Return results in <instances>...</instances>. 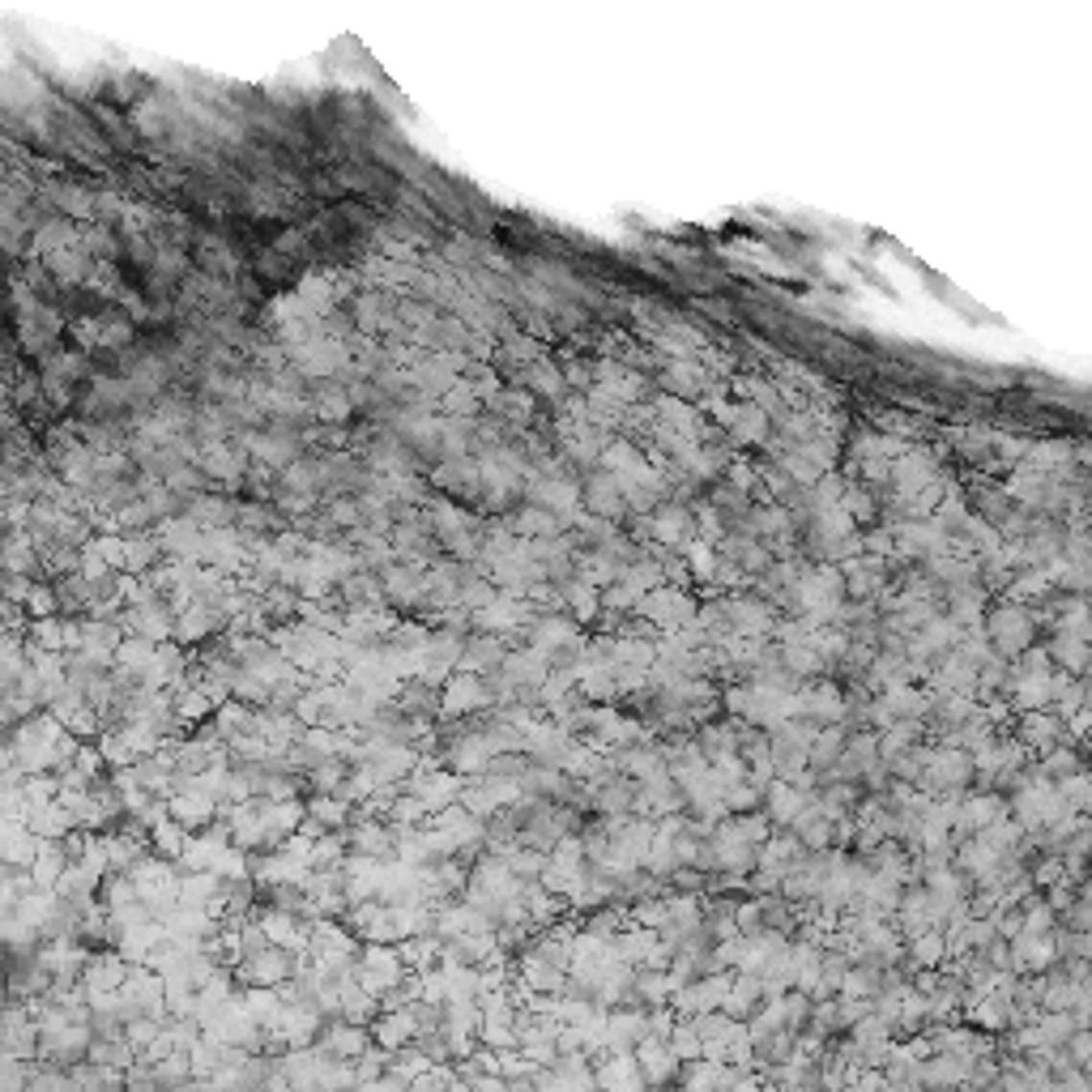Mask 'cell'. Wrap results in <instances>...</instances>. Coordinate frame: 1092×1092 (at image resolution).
<instances>
[{
  "label": "cell",
  "instance_id": "1",
  "mask_svg": "<svg viewBox=\"0 0 1092 1092\" xmlns=\"http://www.w3.org/2000/svg\"><path fill=\"white\" fill-rule=\"evenodd\" d=\"M696 611H700V602L687 593V585H658L636 602L632 615L658 623V632L666 636V632H679V628H687V623H696Z\"/></svg>",
  "mask_w": 1092,
  "mask_h": 1092
},
{
  "label": "cell",
  "instance_id": "2",
  "mask_svg": "<svg viewBox=\"0 0 1092 1092\" xmlns=\"http://www.w3.org/2000/svg\"><path fill=\"white\" fill-rule=\"evenodd\" d=\"M201 1024H205V1033H210V1037L222 1041V1046H244V1050H252V1054L265 1050V1024L248 1011V1003H244L240 994H235L231 1003H222L218 1011H210Z\"/></svg>",
  "mask_w": 1092,
  "mask_h": 1092
},
{
  "label": "cell",
  "instance_id": "3",
  "mask_svg": "<svg viewBox=\"0 0 1092 1092\" xmlns=\"http://www.w3.org/2000/svg\"><path fill=\"white\" fill-rule=\"evenodd\" d=\"M487 709H496V691H491L487 674L453 670V679L440 691V717L435 721H461L474 713H487Z\"/></svg>",
  "mask_w": 1092,
  "mask_h": 1092
},
{
  "label": "cell",
  "instance_id": "4",
  "mask_svg": "<svg viewBox=\"0 0 1092 1092\" xmlns=\"http://www.w3.org/2000/svg\"><path fill=\"white\" fill-rule=\"evenodd\" d=\"M977 777V764H973V752L961 743H943L930 752V764L922 773V785L926 794H961L968 781Z\"/></svg>",
  "mask_w": 1092,
  "mask_h": 1092
},
{
  "label": "cell",
  "instance_id": "5",
  "mask_svg": "<svg viewBox=\"0 0 1092 1092\" xmlns=\"http://www.w3.org/2000/svg\"><path fill=\"white\" fill-rule=\"evenodd\" d=\"M986 636H990V644H994L999 658L1015 662L1033 644V615L1024 611V606H999V611H986Z\"/></svg>",
  "mask_w": 1092,
  "mask_h": 1092
},
{
  "label": "cell",
  "instance_id": "6",
  "mask_svg": "<svg viewBox=\"0 0 1092 1092\" xmlns=\"http://www.w3.org/2000/svg\"><path fill=\"white\" fill-rule=\"evenodd\" d=\"M299 973V952H290V947H278L269 943L265 952L248 956L244 964H235V977H240V986H282L287 977Z\"/></svg>",
  "mask_w": 1092,
  "mask_h": 1092
},
{
  "label": "cell",
  "instance_id": "7",
  "mask_svg": "<svg viewBox=\"0 0 1092 1092\" xmlns=\"http://www.w3.org/2000/svg\"><path fill=\"white\" fill-rule=\"evenodd\" d=\"M226 628H231V611H226L222 602H205V597H197L188 611H179L175 640L179 644H205L210 636H222Z\"/></svg>",
  "mask_w": 1092,
  "mask_h": 1092
},
{
  "label": "cell",
  "instance_id": "8",
  "mask_svg": "<svg viewBox=\"0 0 1092 1092\" xmlns=\"http://www.w3.org/2000/svg\"><path fill=\"white\" fill-rule=\"evenodd\" d=\"M576 743H581V738L568 734L559 721H546V717L525 730V755L534 759V764H546V768H564Z\"/></svg>",
  "mask_w": 1092,
  "mask_h": 1092
},
{
  "label": "cell",
  "instance_id": "9",
  "mask_svg": "<svg viewBox=\"0 0 1092 1092\" xmlns=\"http://www.w3.org/2000/svg\"><path fill=\"white\" fill-rule=\"evenodd\" d=\"M256 918H261L269 943L290 947V952H308V943H312L308 914H290V909H278V905H256Z\"/></svg>",
  "mask_w": 1092,
  "mask_h": 1092
},
{
  "label": "cell",
  "instance_id": "10",
  "mask_svg": "<svg viewBox=\"0 0 1092 1092\" xmlns=\"http://www.w3.org/2000/svg\"><path fill=\"white\" fill-rule=\"evenodd\" d=\"M372 1024H355V1020H341V1015H334V1020H325V1029H320L316 1037V1050L320 1054H334V1058H359L367 1046H372Z\"/></svg>",
  "mask_w": 1092,
  "mask_h": 1092
},
{
  "label": "cell",
  "instance_id": "11",
  "mask_svg": "<svg viewBox=\"0 0 1092 1092\" xmlns=\"http://www.w3.org/2000/svg\"><path fill=\"white\" fill-rule=\"evenodd\" d=\"M726 611H730V628L738 636H773V623H777V606L759 593H734L726 597Z\"/></svg>",
  "mask_w": 1092,
  "mask_h": 1092
},
{
  "label": "cell",
  "instance_id": "12",
  "mask_svg": "<svg viewBox=\"0 0 1092 1092\" xmlns=\"http://www.w3.org/2000/svg\"><path fill=\"white\" fill-rule=\"evenodd\" d=\"M581 504L593 512V517H606V521H628V500L619 491V478L611 474H589L581 482Z\"/></svg>",
  "mask_w": 1092,
  "mask_h": 1092
},
{
  "label": "cell",
  "instance_id": "13",
  "mask_svg": "<svg viewBox=\"0 0 1092 1092\" xmlns=\"http://www.w3.org/2000/svg\"><path fill=\"white\" fill-rule=\"evenodd\" d=\"M508 658V636H496V632H470L465 636V653H461V666L457 670H470V674H496Z\"/></svg>",
  "mask_w": 1092,
  "mask_h": 1092
},
{
  "label": "cell",
  "instance_id": "14",
  "mask_svg": "<svg viewBox=\"0 0 1092 1092\" xmlns=\"http://www.w3.org/2000/svg\"><path fill=\"white\" fill-rule=\"evenodd\" d=\"M359 964L367 968V973L380 982V990H397V986L410 977V964L402 961V952H397V943H363V952H359Z\"/></svg>",
  "mask_w": 1092,
  "mask_h": 1092
},
{
  "label": "cell",
  "instance_id": "15",
  "mask_svg": "<svg viewBox=\"0 0 1092 1092\" xmlns=\"http://www.w3.org/2000/svg\"><path fill=\"white\" fill-rule=\"evenodd\" d=\"M653 538L683 550V543L696 538V512L683 508V500H662V504L653 508Z\"/></svg>",
  "mask_w": 1092,
  "mask_h": 1092
},
{
  "label": "cell",
  "instance_id": "16",
  "mask_svg": "<svg viewBox=\"0 0 1092 1092\" xmlns=\"http://www.w3.org/2000/svg\"><path fill=\"white\" fill-rule=\"evenodd\" d=\"M43 849V837L26 820H5L0 828V862L5 867H31Z\"/></svg>",
  "mask_w": 1092,
  "mask_h": 1092
},
{
  "label": "cell",
  "instance_id": "17",
  "mask_svg": "<svg viewBox=\"0 0 1092 1092\" xmlns=\"http://www.w3.org/2000/svg\"><path fill=\"white\" fill-rule=\"evenodd\" d=\"M372 1037H376V1046H384V1050L410 1046V1041L419 1037V1015H414V1008H384L372 1020Z\"/></svg>",
  "mask_w": 1092,
  "mask_h": 1092
},
{
  "label": "cell",
  "instance_id": "18",
  "mask_svg": "<svg viewBox=\"0 0 1092 1092\" xmlns=\"http://www.w3.org/2000/svg\"><path fill=\"white\" fill-rule=\"evenodd\" d=\"M806 802H811V794L799 790L794 781H785V777H777V781L764 790V811H768V820H773V828H790V824L802 815Z\"/></svg>",
  "mask_w": 1092,
  "mask_h": 1092
},
{
  "label": "cell",
  "instance_id": "19",
  "mask_svg": "<svg viewBox=\"0 0 1092 1092\" xmlns=\"http://www.w3.org/2000/svg\"><path fill=\"white\" fill-rule=\"evenodd\" d=\"M201 534H205V529L197 525L188 512L158 521V538H163L167 555H175V559H201Z\"/></svg>",
  "mask_w": 1092,
  "mask_h": 1092
},
{
  "label": "cell",
  "instance_id": "20",
  "mask_svg": "<svg viewBox=\"0 0 1092 1092\" xmlns=\"http://www.w3.org/2000/svg\"><path fill=\"white\" fill-rule=\"evenodd\" d=\"M593 1067H597V1088H644L636 1050H611V1054H602Z\"/></svg>",
  "mask_w": 1092,
  "mask_h": 1092
},
{
  "label": "cell",
  "instance_id": "21",
  "mask_svg": "<svg viewBox=\"0 0 1092 1092\" xmlns=\"http://www.w3.org/2000/svg\"><path fill=\"white\" fill-rule=\"evenodd\" d=\"M517 973L529 982V990L538 994H564L568 990V968L550 964L546 956H538L534 947H525V952L517 956Z\"/></svg>",
  "mask_w": 1092,
  "mask_h": 1092
},
{
  "label": "cell",
  "instance_id": "22",
  "mask_svg": "<svg viewBox=\"0 0 1092 1092\" xmlns=\"http://www.w3.org/2000/svg\"><path fill=\"white\" fill-rule=\"evenodd\" d=\"M636 1058H640V1076L644 1084H666V1080L679 1076V1054L670 1050V1041L662 1037H644L640 1046H636Z\"/></svg>",
  "mask_w": 1092,
  "mask_h": 1092
},
{
  "label": "cell",
  "instance_id": "23",
  "mask_svg": "<svg viewBox=\"0 0 1092 1092\" xmlns=\"http://www.w3.org/2000/svg\"><path fill=\"white\" fill-rule=\"evenodd\" d=\"M188 517L197 521L201 529H222V525H235V517H240V504H235L226 491H210V496H193L188 500Z\"/></svg>",
  "mask_w": 1092,
  "mask_h": 1092
},
{
  "label": "cell",
  "instance_id": "24",
  "mask_svg": "<svg viewBox=\"0 0 1092 1092\" xmlns=\"http://www.w3.org/2000/svg\"><path fill=\"white\" fill-rule=\"evenodd\" d=\"M222 811V802L210 799L205 790H184V794H171V815L184 824L188 832H201L205 824H214V815Z\"/></svg>",
  "mask_w": 1092,
  "mask_h": 1092
},
{
  "label": "cell",
  "instance_id": "25",
  "mask_svg": "<svg viewBox=\"0 0 1092 1092\" xmlns=\"http://www.w3.org/2000/svg\"><path fill=\"white\" fill-rule=\"evenodd\" d=\"M947 615L961 623L964 632L986 628V585H964V589H947Z\"/></svg>",
  "mask_w": 1092,
  "mask_h": 1092
},
{
  "label": "cell",
  "instance_id": "26",
  "mask_svg": "<svg viewBox=\"0 0 1092 1092\" xmlns=\"http://www.w3.org/2000/svg\"><path fill=\"white\" fill-rule=\"evenodd\" d=\"M559 589H564L568 615H572V619L581 623V628H585V623H597V615H602V589H597V585H589L581 572H576L572 581H564Z\"/></svg>",
  "mask_w": 1092,
  "mask_h": 1092
},
{
  "label": "cell",
  "instance_id": "27",
  "mask_svg": "<svg viewBox=\"0 0 1092 1092\" xmlns=\"http://www.w3.org/2000/svg\"><path fill=\"white\" fill-rule=\"evenodd\" d=\"M943 961H947V935H943V926H930L918 939H909V961H900V964L909 973H918V968H943Z\"/></svg>",
  "mask_w": 1092,
  "mask_h": 1092
},
{
  "label": "cell",
  "instance_id": "28",
  "mask_svg": "<svg viewBox=\"0 0 1092 1092\" xmlns=\"http://www.w3.org/2000/svg\"><path fill=\"white\" fill-rule=\"evenodd\" d=\"M26 824H31V828L39 832L43 841H64L73 828H78V815H73L60 799H56V802H47V806H35V811L26 815Z\"/></svg>",
  "mask_w": 1092,
  "mask_h": 1092
},
{
  "label": "cell",
  "instance_id": "29",
  "mask_svg": "<svg viewBox=\"0 0 1092 1092\" xmlns=\"http://www.w3.org/2000/svg\"><path fill=\"white\" fill-rule=\"evenodd\" d=\"M845 743H849V726H845V721L820 726V734L811 738V768L815 773H828V768L845 755Z\"/></svg>",
  "mask_w": 1092,
  "mask_h": 1092
},
{
  "label": "cell",
  "instance_id": "30",
  "mask_svg": "<svg viewBox=\"0 0 1092 1092\" xmlns=\"http://www.w3.org/2000/svg\"><path fill=\"white\" fill-rule=\"evenodd\" d=\"M125 538H128V572L146 576L167 559V546L154 529H137V534H125Z\"/></svg>",
  "mask_w": 1092,
  "mask_h": 1092
},
{
  "label": "cell",
  "instance_id": "31",
  "mask_svg": "<svg viewBox=\"0 0 1092 1092\" xmlns=\"http://www.w3.org/2000/svg\"><path fill=\"white\" fill-rule=\"evenodd\" d=\"M759 1003H764V982H759V973H738L734 968V982H730V994H726V1011L738 1015V1020H747Z\"/></svg>",
  "mask_w": 1092,
  "mask_h": 1092
},
{
  "label": "cell",
  "instance_id": "32",
  "mask_svg": "<svg viewBox=\"0 0 1092 1092\" xmlns=\"http://www.w3.org/2000/svg\"><path fill=\"white\" fill-rule=\"evenodd\" d=\"M1050 658L1058 662L1062 670L1080 674V670H1088V658H1092V640H1084V636H1080V632H1062V628H1058V636H1054V644H1050Z\"/></svg>",
  "mask_w": 1092,
  "mask_h": 1092
},
{
  "label": "cell",
  "instance_id": "33",
  "mask_svg": "<svg viewBox=\"0 0 1092 1092\" xmlns=\"http://www.w3.org/2000/svg\"><path fill=\"white\" fill-rule=\"evenodd\" d=\"M69 853H64V841H43L39 858L31 862V875H35V888H56L60 875L69 871Z\"/></svg>",
  "mask_w": 1092,
  "mask_h": 1092
},
{
  "label": "cell",
  "instance_id": "34",
  "mask_svg": "<svg viewBox=\"0 0 1092 1092\" xmlns=\"http://www.w3.org/2000/svg\"><path fill=\"white\" fill-rule=\"evenodd\" d=\"M308 815H316L329 832H341V828H350L355 802L341 799V794H308Z\"/></svg>",
  "mask_w": 1092,
  "mask_h": 1092
},
{
  "label": "cell",
  "instance_id": "35",
  "mask_svg": "<svg viewBox=\"0 0 1092 1092\" xmlns=\"http://www.w3.org/2000/svg\"><path fill=\"white\" fill-rule=\"evenodd\" d=\"M240 999L248 1003V1011L265 1024V1029H273L282 1008H287V999L278 994V986H240Z\"/></svg>",
  "mask_w": 1092,
  "mask_h": 1092
},
{
  "label": "cell",
  "instance_id": "36",
  "mask_svg": "<svg viewBox=\"0 0 1092 1092\" xmlns=\"http://www.w3.org/2000/svg\"><path fill=\"white\" fill-rule=\"evenodd\" d=\"M440 691L444 687H431V683H423V679H406L397 705L414 717H440Z\"/></svg>",
  "mask_w": 1092,
  "mask_h": 1092
},
{
  "label": "cell",
  "instance_id": "37",
  "mask_svg": "<svg viewBox=\"0 0 1092 1092\" xmlns=\"http://www.w3.org/2000/svg\"><path fill=\"white\" fill-rule=\"evenodd\" d=\"M1058 730H1062L1058 717H1050V713H1041V709H1033V713L1020 721V743H1024V747H1037V752H1050V747L1058 743Z\"/></svg>",
  "mask_w": 1092,
  "mask_h": 1092
},
{
  "label": "cell",
  "instance_id": "38",
  "mask_svg": "<svg viewBox=\"0 0 1092 1092\" xmlns=\"http://www.w3.org/2000/svg\"><path fill=\"white\" fill-rule=\"evenodd\" d=\"M184 845H188V828L175 820V815H167V820H158L154 828H150V849L163 853V858H171V862H179Z\"/></svg>",
  "mask_w": 1092,
  "mask_h": 1092
},
{
  "label": "cell",
  "instance_id": "39",
  "mask_svg": "<svg viewBox=\"0 0 1092 1092\" xmlns=\"http://www.w3.org/2000/svg\"><path fill=\"white\" fill-rule=\"evenodd\" d=\"M214 709H218V705H214L210 696H205L201 687H197V683H188L184 691H175V713H179V721H184L188 730H197L201 721H210Z\"/></svg>",
  "mask_w": 1092,
  "mask_h": 1092
},
{
  "label": "cell",
  "instance_id": "40",
  "mask_svg": "<svg viewBox=\"0 0 1092 1092\" xmlns=\"http://www.w3.org/2000/svg\"><path fill=\"white\" fill-rule=\"evenodd\" d=\"M141 892V905L150 909L154 918H167L171 909L179 905V875L175 879H154V883H137Z\"/></svg>",
  "mask_w": 1092,
  "mask_h": 1092
},
{
  "label": "cell",
  "instance_id": "41",
  "mask_svg": "<svg viewBox=\"0 0 1092 1092\" xmlns=\"http://www.w3.org/2000/svg\"><path fill=\"white\" fill-rule=\"evenodd\" d=\"M636 990H640L644 1008H662V1003H670L674 982L666 968H636Z\"/></svg>",
  "mask_w": 1092,
  "mask_h": 1092
},
{
  "label": "cell",
  "instance_id": "42",
  "mask_svg": "<svg viewBox=\"0 0 1092 1092\" xmlns=\"http://www.w3.org/2000/svg\"><path fill=\"white\" fill-rule=\"evenodd\" d=\"M683 555H687V568H691V576H696V581L713 585L717 564H721V555H717L713 543H705V538H691V543H683Z\"/></svg>",
  "mask_w": 1092,
  "mask_h": 1092
},
{
  "label": "cell",
  "instance_id": "43",
  "mask_svg": "<svg viewBox=\"0 0 1092 1092\" xmlns=\"http://www.w3.org/2000/svg\"><path fill=\"white\" fill-rule=\"evenodd\" d=\"M154 649H158V640H150V636H125L120 649H116V666L141 674L150 662H154Z\"/></svg>",
  "mask_w": 1092,
  "mask_h": 1092
},
{
  "label": "cell",
  "instance_id": "44",
  "mask_svg": "<svg viewBox=\"0 0 1092 1092\" xmlns=\"http://www.w3.org/2000/svg\"><path fill=\"white\" fill-rule=\"evenodd\" d=\"M226 747H231V764L244 768V764H265L273 752H269V738L252 734V730H244V734H231L226 738Z\"/></svg>",
  "mask_w": 1092,
  "mask_h": 1092
},
{
  "label": "cell",
  "instance_id": "45",
  "mask_svg": "<svg viewBox=\"0 0 1092 1092\" xmlns=\"http://www.w3.org/2000/svg\"><path fill=\"white\" fill-rule=\"evenodd\" d=\"M504 862L512 867V875H517V879H543V871L550 867V849H538V845H517Z\"/></svg>",
  "mask_w": 1092,
  "mask_h": 1092
},
{
  "label": "cell",
  "instance_id": "46",
  "mask_svg": "<svg viewBox=\"0 0 1092 1092\" xmlns=\"http://www.w3.org/2000/svg\"><path fill=\"white\" fill-rule=\"evenodd\" d=\"M231 696L244 700V705H252V709H265L273 700V683H265L256 670L240 666V674H235V683H231Z\"/></svg>",
  "mask_w": 1092,
  "mask_h": 1092
},
{
  "label": "cell",
  "instance_id": "47",
  "mask_svg": "<svg viewBox=\"0 0 1092 1092\" xmlns=\"http://www.w3.org/2000/svg\"><path fill=\"white\" fill-rule=\"evenodd\" d=\"M427 815H431V806H427L419 794H410L406 790L402 799H397L393 806H388V815L384 820L393 824V828H419V824H427Z\"/></svg>",
  "mask_w": 1092,
  "mask_h": 1092
},
{
  "label": "cell",
  "instance_id": "48",
  "mask_svg": "<svg viewBox=\"0 0 1092 1092\" xmlns=\"http://www.w3.org/2000/svg\"><path fill=\"white\" fill-rule=\"evenodd\" d=\"M26 644H31V649H56V653H64V615H47V619H35L31 632H26Z\"/></svg>",
  "mask_w": 1092,
  "mask_h": 1092
},
{
  "label": "cell",
  "instance_id": "49",
  "mask_svg": "<svg viewBox=\"0 0 1092 1092\" xmlns=\"http://www.w3.org/2000/svg\"><path fill=\"white\" fill-rule=\"evenodd\" d=\"M248 717H252V705H244V700H222V705L214 709V726H218V734L222 738H231V734H244L248 730Z\"/></svg>",
  "mask_w": 1092,
  "mask_h": 1092
},
{
  "label": "cell",
  "instance_id": "50",
  "mask_svg": "<svg viewBox=\"0 0 1092 1092\" xmlns=\"http://www.w3.org/2000/svg\"><path fill=\"white\" fill-rule=\"evenodd\" d=\"M167 1029V1020L163 1015H150V1011H141V1015H132V1020L125 1024V1037H128V1046L132 1050H146V1046H154L158 1041V1033Z\"/></svg>",
  "mask_w": 1092,
  "mask_h": 1092
},
{
  "label": "cell",
  "instance_id": "51",
  "mask_svg": "<svg viewBox=\"0 0 1092 1092\" xmlns=\"http://www.w3.org/2000/svg\"><path fill=\"white\" fill-rule=\"evenodd\" d=\"M346 853H350L346 828H341V832H325V837L316 841V867H320V871H341Z\"/></svg>",
  "mask_w": 1092,
  "mask_h": 1092
},
{
  "label": "cell",
  "instance_id": "52",
  "mask_svg": "<svg viewBox=\"0 0 1092 1092\" xmlns=\"http://www.w3.org/2000/svg\"><path fill=\"white\" fill-rule=\"evenodd\" d=\"M666 909H670V922L696 930L700 922H705V909H700L696 892H674V896H666Z\"/></svg>",
  "mask_w": 1092,
  "mask_h": 1092
},
{
  "label": "cell",
  "instance_id": "53",
  "mask_svg": "<svg viewBox=\"0 0 1092 1092\" xmlns=\"http://www.w3.org/2000/svg\"><path fill=\"white\" fill-rule=\"evenodd\" d=\"M22 606L31 611V619H47V615H60V593H56L52 581H35Z\"/></svg>",
  "mask_w": 1092,
  "mask_h": 1092
},
{
  "label": "cell",
  "instance_id": "54",
  "mask_svg": "<svg viewBox=\"0 0 1092 1092\" xmlns=\"http://www.w3.org/2000/svg\"><path fill=\"white\" fill-rule=\"evenodd\" d=\"M811 1011H815V999L806 990H799L794 986L790 994H785V1029H794V1033H802L806 1024H811Z\"/></svg>",
  "mask_w": 1092,
  "mask_h": 1092
},
{
  "label": "cell",
  "instance_id": "55",
  "mask_svg": "<svg viewBox=\"0 0 1092 1092\" xmlns=\"http://www.w3.org/2000/svg\"><path fill=\"white\" fill-rule=\"evenodd\" d=\"M696 512V538H705V543H721L726 538V517H721V508L717 504H696L691 508Z\"/></svg>",
  "mask_w": 1092,
  "mask_h": 1092
},
{
  "label": "cell",
  "instance_id": "56",
  "mask_svg": "<svg viewBox=\"0 0 1092 1092\" xmlns=\"http://www.w3.org/2000/svg\"><path fill=\"white\" fill-rule=\"evenodd\" d=\"M841 504H845V512H849L853 521H858V525H875V512H879V504H875V496H867L862 487H845Z\"/></svg>",
  "mask_w": 1092,
  "mask_h": 1092
},
{
  "label": "cell",
  "instance_id": "57",
  "mask_svg": "<svg viewBox=\"0 0 1092 1092\" xmlns=\"http://www.w3.org/2000/svg\"><path fill=\"white\" fill-rule=\"evenodd\" d=\"M1058 794H1062V799H1067L1071 806H1076L1080 815L1092 811V777H1080V773L1062 777V781H1058Z\"/></svg>",
  "mask_w": 1092,
  "mask_h": 1092
},
{
  "label": "cell",
  "instance_id": "58",
  "mask_svg": "<svg viewBox=\"0 0 1092 1092\" xmlns=\"http://www.w3.org/2000/svg\"><path fill=\"white\" fill-rule=\"evenodd\" d=\"M726 806H730V815L755 811V806H764V790H755L752 781H734V785L726 790Z\"/></svg>",
  "mask_w": 1092,
  "mask_h": 1092
},
{
  "label": "cell",
  "instance_id": "59",
  "mask_svg": "<svg viewBox=\"0 0 1092 1092\" xmlns=\"http://www.w3.org/2000/svg\"><path fill=\"white\" fill-rule=\"evenodd\" d=\"M78 572L85 576V581H107V576H116V568L103 559V550L94 546V538H90V543L81 546V568H78Z\"/></svg>",
  "mask_w": 1092,
  "mask_h": 1092
},
{
  "label": "cell",
  "instance_id": "60",
  "mask_svg": "<svg viewBox=\"0 0 1092 1092\" xmlns=\"http://www.w3.org/2000/svg\"><path fill=\"white\" fill-rule=\"evenodd\" d=\"M1041 773L1046 777H1071L1076 773V755L1067 752V747H1050V755L1041 759Z\"/></svg>",
  "mask_w": 1092,
  "mask_h": 1092
},
{
  "label": "cell",
  "instance_id": "61",
  "mask_svg": "<svg viewBox=\"0 0 1092 1092\" xmlns=\"http://www.w3.org/2000/svg\"><path fill=\"white\" fill-rule=\"evenodd\" d=\"M39 581V576H26V572H5V602H26V593H31V585Z\"/></svg>",
  "mask_w": 1092,
  "mask_h": 1092
},
{
  "label": "cell",
  "instance_id": "62",
  "mask_svg": "<svg viewBox=\"0 0 1092 1092\" xmlns=\"http://www.w3.org/2000/svg\"><path fill=\"white\" fill-rule=\"evenodd\" d=\"M1067 1054H1071L1076 1062H1092V1033H1088V1029H1076V1033H1071V1037H1067Z\"/></svg>",
  "mask_w": 1092,
  "mask_h": 1092
},
{
  "label": "cell",
  "instance_id": "63",
  "mask_svg": "<svg viewBox=\"0 0 1092 1092\" xmlns=\"http://www.w3.org/2000/svg\"><path fill=\"white\" fill-rule=\"evenodd\" d=\"M1084 900H1088V905H1092V883H1084Z\"/></svg>",
  "mask_w": 1092,
  "mask_h": 1092
},
{
  "label": "cell",
  "instance_id": "64",
  "mask_svg": "<svg viewBox=\"0 0 1092 1092\" xmlns=\"http://www.w3.org/2000/svg\"><path fill=\"white\" fill-rule=\"evenodd\" d=\"M1088 743H1092V730H1088Z\"/></svg>",
  "mask_w": 1092,
  "mask_h": 1092
}]
</instances>
